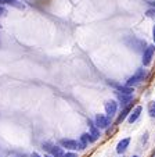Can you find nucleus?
Listing matches in <instances>:
<instances>
[{
	"instance_id": "nucleus-5",
	"label": "nucleus",
	"mask_w": 155,
	"mask_h": 157,
	"mask_svg": "<svg viewBox=\"0 0 155 157\" xmlns=\"http://www.w3.org/2000/svg\"><path fill=\"white\" fill-rule=\"evenodd\" d=\"M60 143L62 147H67L68 150H78L79 149V142L73 139H61Z\"/></svg>"
},
{
	"instance_id": "nucleus-12",
	"label": "nucleus",
	"mask_w": 155,
	"mask_h": 157,
	"mask_svg": "<svg viewBox=\"0 0 155 157\" xmlns=\"http://www.w3.org/2000/svg\"><path fill=\"white\" fill-rule=\"evenodd\" d=\"M64 150H62V147H60V146H53L51 147V156L53 157H62L64 156Z\"/></svg>"
},
{
	"instance_id": "nucleus-7",
	"label": "nucleus",
	"mask_w": 155,
	"mask_h": 157,
	"mask_svg": "<svg viewBox=\"0 0 155 157\" xmlns=\"http://www.w3.org/2000/svg\"><path fill=\"white\" fill-rule=\"evenodd\" d=\"M87 125H89V129H90V133H89V135L93 138V140L98 139V138H100V129L96 127V124H94L91 120H89V121H87Z\"/></svg>"
},
{
	"instance_id": "nucleus-6",
	"label": "nucleus",
	"mask_w": 155,
	"mask_h": 157,
	"mask_svg": "<svg viewBox=\"0 0 155 157\" xmlns=\"http://www.w3.org/2000/svg\"><path fill=\"white\" fill-rule=\"evenodd\" d=\"M141 110H143L141 106H136L135 109L130 111V114H129V117H127V121L130 122V124H133V122H136L138 120V117H140V114H141Z\"/></svg>"
},
{
	"instance_id": "nucleus-15",
	"label": "nucleus",
	"mask_w": 155,
	"mask_h": 157,
	"mask_svg": "<svg viewBox=\"0 0 155 157\" xmlns=\"http://www.w3.org/2000/svg\"><path fill=\"white\" fill-rule=\"evenodd\" d=\"M3 14H6V9H3V7L0 6V15H3Z\"/></svg>"
},
{
	"instance_id": "nucleus-14",
	"label": "nucleus",
	"mask_w": 155,
	"mask_h": 157,
	"mask_svg": "<svg viewBox=\"0 0 155 157\" xmlns=\"http://www.w3.org/2000/svg\"><path fill=\"white\" fill-rule=\"evenodd\" d=\"M62 157H76V154L75 153H65Z\"/></svg>"
},
{
	"instance_id": "nucleus-13",
	"label": "nucleus",
	"mask_w": 155,
	"mask_h": 157,
	"mask_svg": "<svg viewBox=\"0 0 155 157\" xmlns=\"http://www.w3.org/2000/svg\"><path fill=\"white\" fill-rule=\"evenodd\" d=\"M148 114L152 118L155 117V101H151V103L148 104Z\"/></svg>"
},
{
	"instance_id": "nucleus-16",
	"label": "nucleus",
	"mask_w": 155,
	"mask_h": 157,
	"mask_svg": "<svg viewBox=\"0 0 155 157\" xmlns=\"http://www.w3.org/2000/svg\"><path fill=\"white\" fill-rule=\"evenodd\" d=\"M152 38H154V42H155V25H154V28H152Z\"/></svg>"
},
{
	"instance_id": "nucleus-19",
	"label": "nucleus",
	"mask_w": 155,
	"mask_h": 157,
	"mask_svg": "<svg viewBox=\"0 0 155 157\" xmlns=\"http://www.w3.org/2000/svg\"><path fill=\"white\" fill-rule=\"evenodd\" d=\"M133 157H138V156H133Z\"/></svg>"
},
{
	"instance_id": "nucleus-3",
	"label": "nucleus",
	"mask_w": 155,
	"mask_h": 157,
	"mask_svg": "<svg viewBox=\"0 0 155 157\" xmlns=\"http://www.w3.org/2000/svg\"><path fill=\"white\" fill-rule=\"evenodd\" d=\"M109 122H111V118L107 116H104V114H97L96 116V127L98 128V129H104V128H107L109 125Z\"/></svg>"
},
{
	"instance_id": "nucleus-1",
	"label": "nucleus",
	"mask_w": 155,
	"mask_h": 157,
	"mask_svg": "<svg viewBox=\"0 0 155 157\" xmlns=\"http://www.w3.org/2000/svg\"><path fill=\"white\" fill-rule=\"evenodd\" d=\"M144 77H146V71H144L143 68L137 70V71L135 72V74L132 75V77L127 79V82H126V86H129V88H132L133 85H136V83L141 82V81L144 79Z\"/></svg>"
},
{
	"instance_id": "nucleus-18",
	"label": "nucleus",
	"mask_w": 155,
	"mask_h": 157,
	"mask_svg": "<svg viewBox=\"0 0 155 157\" xmlns=\"http://www.w3.org/2000/svg\"><path fill=\"white\" fill-rule=\"evenodd\" d=\"M44 157H53V156H44Z\"/></svg>"
},
{
	"instance_id": "nucleus-2",
	"label": "nucleus",
	"mask_w": 155,
	"mask_h": 157,
	"mask_svg": "<svg viewBox=\"0 0 155 157\" xmlns=\"http://www.w3.org/2000/svg\"><path fill=\"white\" fill-rule=\"evenodd\" d=\"M154 53H155V46L154 44H149L144 49V53H143V64L146 65H149L152 61V57H154Z\"/></svg>"
},
{
	"instance_id": "nucleus-10",
	"label": "nucleus",
	"mask_w": 155,
	"mask_h": 157,
	"mask_svg": "<svg viewBox=\"0 0 155 157\" xmlns=\"http://www.w3.org/2000/svg\"><path fill=\"white\" fill-rule=\"evenodd\" d=\"M116 96H118V100L120 101L122 106H127V104H130V101H132V99H133L132 95H125V93H119V92H116Z\"/></svg>"
},
{
	"instance_id": "nucleus-8",
	"label": "nucleus",
	"mask_w": 155,
	"mask_h": 157,
	"mask_svg": "<svg viewBox=\"0 0 155 157\" xmlns=\"http://www.w3.org/2000/svg\"><path fill=\"white\" fill-rule=\"evenodd\" d=\"M130 111H132V103L130 104H127V106H125V109L120 111V114H119V117H118V120H116V125H119L120 122L123 121V120L126 118V117L130 114Z\"/></svg>"
},
{
	"instance_id": "nucleus-17",
	"label": "nucleus",
	"mask_w": 155,
	"mask_h": 157,
	"mask_svg": "<svg viewBox=\"0 0 155 157\" xmlns=\"http://www.w3.org/2000/svg\"><path fill=\"white\" fill-rule=\"evenodd\" d=\"M31 157H40V156H39L38 153H32V156H31Z\"/></svg>"
},
{
	"instance_id": "nucleus-4",
	"label": "nucleus",
	"mask_w": 155,
	"mask_h": 157,
	"mask_svg": "<svg viewBox=\"0 0 155 157\" xmlns=\"http://www.w3.org/2000/svg\"><path fill=\"white\" fill-rule=\"evenodd\" d=\"M105 113H107V117H114L115 113H116V109H118V103L115 100H108L105 103Z\"/></svg>"
},
{
	"instance_id": "nucleus-11",
	"label": "nucleus",
	"mask_w": 155,
	"mask_h": 157,
	"mask_svg": "<svg viewBox=\"0 0 155 157\" xmlns=\"http://www.w3.org/2000/svg\"><path fill=\"white\" fill-rule=\"evenodd\" d=\"M3 4H9V6L17 7V9H25V6L20 3L18 0H0V6H3Z\"/></svg>"
},
{
	"instance_id": "nucleus-9",
	"label": "nucleus",
	"mask_w": 155,
	"mask_h": 157,
	"mask_svg": "<svg viewBox=\"0 0 155 157\" xmlns=\"http://www.w3.org/2000/svg\"><path fill=\"white\" fill-rule=\"evenodd\" d=\"M129 143H130V138H125V139H122L119 143H118V146H116V151H118L119 154L125 153L126 149L129 147Z\"/></svg>"
}]
</instances>
